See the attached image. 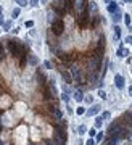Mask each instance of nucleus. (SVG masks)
I'll use <instances>...</instances> for the list:
<instances>
[{"label":"nucleus","instance_id":"f257e3e1","mask_svg":"<svg viewBox=\"0 0 132 145\" xmlns=\"http://www.w3.org/2000/svg\"><path fill=\"white\" fill-rule=\"evenodd\" d=\"M52 8L58 13V15H63L66 13V0H53Z\"/></svg>","mask_w":132,"mask_h":145},{"label":"nucleus","instance_id":"f03ea898","mask_svg":"<svg viewBox=\"0 0 132 145\" xmlns=\"http://www.w3.org/2000/svg\"><path fill=\"white\" fill-rule=\"evenodd\" d=\"M89 18H90V13H89V10H85V11L79 13V16H77V26H79L81 29H84V27L89 24Z\"/></svg>","mask_w":132,"mask_h":145},{"label":"nucleus","instance_id":"7ed1b4c3","mask_svg":"<svg viewBox=\"0 0 132 145\" xmlns=\"http://www.w3.org/2000/svg\"><path fill=\"white\" fill-rule=\"evenodd\" d=\"M63 29H64V24H63L61 19H55L52 23V34L60 36V34H63Z\"/></svg>","mask_w":132,"mask_h":145},{"label":"nucleus","instance_id":"20e7f679","mask_svg":"<svg viewBox=\"0 0 132 145\" xmlns=\"http://www.w3.org/2000/svg\"><path fill=\"white\" fill-rule=\"evenodd\" d=\"M71 72H72V77L76 79V82L77 84H84V77H82V72H81V69L79 68H71Z\"/></svg>","mask_w":132,"mask_h":145},{"label":"nucleus","instance_id":"39448f33","mask_svg":"<svg viewBox=\"0 0 132 145\" xmlns=\"http://www.w3.org/2000/svg\"><path fill=\"white\" fill-rule=\"evenodd\" d=\"M115 84H116L118 89H124V77L121 74H116L115 76Z\"/></svg>","mask_w":132,"mask_h":145},{"label":"nucleus","instance_id":"423d86ee","mask_svg":"<svg viewBox=\"0 0 132 145\" xmlns=\"http://www.w3.org/2000/svg\"><path fill=\"white\" fill-rule=\"evenodd\" d=\"M74 7H76V10L79 11V13H82V11H85V2L84 0H76V3H74Z\"/></svg>","mask_w":132,"mask_h":145},{"label":"nucleus","instance_id":"0eeeda50","mask_svg":"<svg viewBox=\"0 0 132 145\" xmlns=\"http://www.w3.org/2000/svg\"><path fill=\"white\" fill-rule=\"evenodd\" d=\"M61 76L64 77V81L68 82V84H69V82H72V76H71V74L66 71V69H63V68H61Z\"/></svg>","mask_w":132,"mask_h":145},{"label":"nucleus","instance_id":"6e6552de","mask_svg":"<svg viewBox=\"0 0 132 145\" xmlns=\"http://www.w3.org/2000/svg\"><path fill=\"white\" fill-rule=\"evenodd\" d=\"M98 111H100V107H98V105H94V107L87 111V115H89V116H94V115H97Z\"/></svg>","mask_w":132,"mask_h":145},{"label":"nucleus","instance_id":"1a4fd4ad","mask_svg":"<svg viewBox=\"0 0 132 145\" xmlns=\"http://www.w3.org/2000/svg\"><path fill=\"white\" fill-rule=\"evenodd\" d=\"M127 55H129V50L124 48V47H119V50H118V56L123 58V56H127Z\"/></svg>","mask_w":132,"mask_h":145},{"label":"nucleus","instance_id":"9d476101","mask_svg":"<svg viewBox=\"0 0 132 145\" xmlns=\"http://www.w3.org/2000/svg\"><path fill=\"white\" fill-rule=\"evenodd\" d=\"M108 11H110V13H116V11H118V5H116L115 2L108 5Z\"/></svg>","mask_w":132,"mask_h":145},{"label":"nucleus","instance_id":"9b49d317","mask_svg":"<svg viewBox=\"0 0 132 145\" xmlns=\"http://www.w3.org/2000/svg\"><path fill=\"white\" fill-rule=\"evenodd\" d=\"M74 98H76V102H82V100L85 98V97L82 95V92H81V90H77L76 94H74Z\"/></svg>","mask_w":132,"mask_h":145},{"label":"nucleus","instance_id":"f8f14e48","mask_svg":"<svg viewBox=\"0 0 132 145\" xmlns=\"http://www.w3.org/2000/svg\"><path fill=\"white\" fill-rule=\"evenodd\" d=\"M72 7H74V2L72 0H66V11H71Z\"/></svg>","mask_w":132,"mask_h":145},{"label":"nucleus","instance_id":"ddd939ff","mask_svg":"<svg viewBox=\"0 0 132 145\" xmlns=\"http://www.w3.org/2000/svg\"><path fill=\"white\" fill-rule=\"evenodd\" d=\"M102 123H103V118H102V116H98V118H97V121H95V129L102 127Z\"/></svg>","mask_w":132,"mask_h":145},{"label":"nucleus","instance_id":"4468645a","mask_svg":"<svg viewBox=\"0 0 132 145\" xmlns=\"http://www.w3.org/2000/svg\"><path fill=\"white\" fill-rule=\"evenodd\" d=\"M53 113H55V116H56V119H61V118H63L61 111H60L58 108H53Z\"/></svg>","mask_w":132,"mask_h":145},{"label":"nucleus","instance_id":"2eb2a0df","mask_svg":"<svg viewBox=\"0 0 132 145\" xmlns=\"http://www.w3.org/2000/svg\"><path fill=\"white\" fill-rule=\"evenodd\" d=\"M119 36H121V27L115 26V37H116V39H119Z\"/></svg>","mask_w":132,"mask_h":145},{"label":"nucleus","instance_id":"dca6fc26","mask_svg":"<svg viewBox=\"0 0 132 145\" xmlns=\"http://www.w3.org/2000/svg\"><path fill=\"white\" fill-rule=\"evenodd\" d=\"M121 16H123V15H121L119 11H116V13H115V16H113V21H115V23H118V21L121 19Z\"/></svg>","mask_w":132,"mask_h":145},{"label":"nucleus","instance_id":"f3484780","mask_svg":"<svg viewBox=\"0 0 132 145\" xmlns=\"http://www.w3.org/2000/svg\"><path fill=\"white\" fill-rule=\"evenodd\" d=\"M77 131H79V134H81V136H82V134H85V131H87V127H85V126H79V129H77Z\"/></svg>","mask_w":132,"mask_h":145},{"label":"nucleus","instance_id":"a211bd4d","mask_svg":"<svg viewBox=\"0 0 132 145\" xmlns=\"http://www.w3.org/2000/svg\"><path fill=\"white\" fill-rule=\"evenodd\" d=\"M18 16H19V8H15L13 10V16H11V18H18Z\"/></svg>","mask_w":132,"mask_h":145},{"label":"nucleus","instance_id":"6ab92c4d","mask_svg":"<svg viewBox=\"0 0 132 145\" xmlns=\"http://www.w3.org/2000/svg\"><path fill=\"white\" fill-rule=\"evenodd\" d=\"M10 27H11V23H10V21H7V23L3 24V29H5V31H10Z\"/></svg>","mask_w":132,"mask_h":145},{"label":"nucleus","instance_id":"aec40b11","mask_svg":"<svg viewBox=\"0 0 132 145\" xmlns=\"http://www.w3.org/2000/svg\"><path fill=\"white\" fill-rule=\"evenodd\" d=\"M18 2V5L19 7H24V5H27V0H16Z\"/></svg>","mask_w":132,"mask_h":145},{"label":"nucleus","instance_id":"412c9836","mask_svg":"<svg viewBox=\"0 0 132 145\" xmlns=\"http://www.w3.org/2000/svg\"><path fill=\"white\" fill-rule=\"evenodd\" d=\"M102 118L108 119V118H110V111H103V113H102Z\"/></svg>","mask_w":132,"mask_h":145},{"label":"nucleus","instance_id":"4be33fe9","mask_svg":"<svg viewBox=\"0 0 132 145\" xmlns=\"http://www.w3.org/2000/svg\"><path fill=\"white\" fill-rule=\"evenodd\" d=\"M98 95H100L102 98H106V92H105V90H102V89L98 90Z\"/></svg>","mask_w":132,"mask_h":145},{"label":"nucleus","instance_id":"5701e85b","mask_svg":"<svg viewBox=\"0 0 132 145\" xmlns=\"http://www.w3.org/2000/svg\"><path fill=\"white\" fill-rule=\"evenodd\" d=\"M76 113H77V115H84V113H85V110L82 108V107H79V108L76 110Z\"/></svg>","mask_w":132,"mask_h":145},{"label":"nucleus","instance_id":"b1692460","mask_svg":"<svg viewBox=\"0 0 132 145\" xmlns=\"http://www.w3.org/2000/svg\"><path fill=\"white\" fill-rule=\"evenodd\" d=\"M3 56H5V53H3V45L0 44V60H3Z\"/></svg>","mask_w":132,"mask_h":145},{"label":"nucleus","instance_id":"393cba45","mask_svg":"<svg viewBox=\"0 0 132 145\" xmlns=\"http://www.w3.org/2000/svg\"><path fill=\"white\" fill-rule=\"evenodd\" d=\"M102 140H103V134L98 132V134H97V142H102Z\"/></svg>","mask_w":132,"mask_h":145},{"label":"nucleus","instance_id":"a878e982","mask_svg":"<svg viewBox=\"0 0 132 145\" xmlns=\"http://www.w3.org/2000/svg\"><path fill=\"white\" fill-rule=\"evenodd\" d=\"M124 21H126V24H131V18H129V15H124Z\"/></svg>","mask_w":132,"mask_h":145},{"label":"nucleus","instance_id":"bb28decb","mask_svg":"<svg viewBox=\"0 0 132 145\" xmlns=\"http://www.w3.org/2000/svg\"><path fill=\"white\" fill-rule=\"evenodd\" d=\"M95 134H97V129H90V131H89V136H95Z\"/></svg>","mask_w":132,"mask_h":145},{"label":"nucleus","instance_id":"cd10ccee","mask_svg":"<svg viewBox=\"0 0 132 145\" xmlns=\"http://www.w3.org/2000/svg\"><path fill=\"white\" fill-rule=\"evenodd\" d=\"M126 42H127V44H132V36H127V37H126Z\"/></svg>","mask_w":132,"mask_h":145},{"label":"nucleus","instance_id":"c85d7f7f","mask_svg":"<svg viewBox=\"0 0 132 145\" xmlns=\"http://www.w3.org/2000/svg\"><path fill=\"white\" fill-rule=\"evenodd\" d=\"M85 145H95V140H92V139H89L87 140V144Z\"/></svg>","mask_w":132,"mask_h":145},{"label":"nucleus","instance_id":"c756f323","mask_svg":"<svg viewBox=\"0 0 132 145\" xmlns=\"http://www.w3.org/2000/svg\"><path fill=\"white\" fill-rule=\"evenodd\" d=\"M32 26H34V23H32V21H27V23H26V27H32Z\"/></svg>","mask_w":132,"mask_h":145},{"label":"nucleus","instance_id":"7c9ffc66","mask_svg":"<svg viewBox=\"0 0 132 145\" xmlns=\"http://www.w3.org/2000/svg\"><path fill=\"white\" fill-rule=\"evenodd\" d=\"M84 100H85L87 103H92V97H90V95H89V97H85V98H84Z\"/></svg>","mask_w":132,"mask_h":145},{"label":"nucleus","instance_id":"2f4dec72","mask_svg":"<svg viewBox=\"0 0 132 145\" xmlns=\"http://www.w3.org/2000/svg\"><path fill=\"white\" fill-rule=\"evenodd\" d=\"M37 3H39V0H31V5H34V7H37Z\"/></svg>","mask_w":132,"mask_h":145},{"label":"nucleus","instance_id":"473e14b6","mask_svg":"<svg viewBox=\"0 0 132 145\" xmlns=\"http://www.w3.org/2000/svg\"><path fill=\"white\" fill-rule=\"evenodd\" d=\"M31 63H32V64H35V63H37V60H35L34 56H31Z\"/></svg>","mask_w":132,"mask_h":145},{"label":"nucleus","instance_id":"72a5a7b5","mask_svg":"<svg viewBox=\"0 0 132 145\" xmlns=\"http://www.w3.org/2000/svg\"><path fill=\"white\" fill-rule=\"evenodd\" d=\"M0 24H5V21H3V16L0 15Z\"/></svg>","mask_w":132,"mask_h":145},{"label":"nucleus","instance_id":"f704fd0d","mask_svg":"<svg viewBox=\"0 0 132 145\" xmlns=\"http://www.w3.org/2000/svg\"><path fill=\"white\" fill-rule=\"evenodd\" d=\"M106 3H113V0H105Z\"/></svg>","mask_w":132,"mask_h":145},{"label":"nucleus","instance_id":"c9c22d12","mask_svg":"<svg viewBox=\"0 0 132 145\" xmlns=\"http://www.w3.org/2000/svg\"><path fill=\"white\" fill-rule=\"evenodd\" d=\"M129 29H131V32H132V26H131V27H129Z\"/></svg>","mask_w":132,"mask_h":145},{"label":"nucleus","instance_id":"e433bc0d","mask_svg":"<svg viewBox=\"0 0 132 145\" xmlns=\"http://www.w3.org/2000/svg\"><path fill=\"white\" fill-rule=\"evenodd\" d=\"M126 2H132V0H126Z\"/></svg>","mask_w":132,"mask_h":145}]
</instances>
